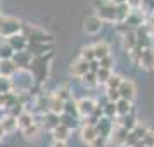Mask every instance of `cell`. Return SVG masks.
Masks as SVG:
<instances>
[{
  "label": "cell",
  "mask_w": 154,
  "mask_h": 147,
  "mask_svg": "<svg viewBox=\"0 0 154 147\" xmlns=\"http://www.w3.org/2000/svg\"><path fill=\"white\" fill-rule=\"evenodd\" d=\"M50 61H52V52L47 56H40V57H33L31 64H29L28 73L33 78V85L35 87H42L47 78H49V71H50Z\"/></svg>",
  "instance_id": "6da1fadb"
},
{
  "label": "cell",
  "mask_w": 154,
  "mask_h": 147,
  "mask_svg": "<svg viewBox=\"0 0 154 147\" xmlns=\"http://www.w3.org/2000/svg\"><path fill=\"white\" fill-rule=\"evenodd\" d=\"M21 35L28 40L29 45H52V42H54V38H52L50 33H47L45 29L38 28L35 24H26V23H23Z\"/></svg>",
  "instance_id": "7a4b0ae2"
},
{
  "label": "cell",
  "mask_w": 154,
  "mask_h": 147,
  "mask_svg": "<svg viewBox=\"0 0 154 147\" xmlns=\"http://www.w3.org/2000/svg\"><path fill=\"white\" fill-rule=\"evenodd\" d=\"M23 23L17 17L12 16H0V36L2 38H11V36L21 33Z\"/></svg>",
  "instance_id": "3957f363"
},
{
  "label": "cell",
  "mask_w": 154,
  "mask_h": 147,
  "mask_svg": "<svg viewBox=\"0 0 154 147\" xmlns=\"http://www.w3.org/2000/svg\"><path fill=\"white\" fill-rule=\"evenodd\" d=\"M97 17L100 21H107V23H116V5L109 2H102L100 7H99Z\"/></svg>",
  "instance_id": "277c9868"
},
{
  "label": "cell",
  "mask_w": 154,
  "mask_h": 147,
  "mask_svg": "<svg viewBox=\"0 0 154 147\" xmlns=\"http://www.w3.org/2000/svg\"><path fill=\"white\" fill-rule=\"evenodd\" d=\"M31 59H33V56L29 54L28 50H23V52H14V56H12L11 61L14 63L17 71H28L29 64H31Z\"/></svg>",
  "instance_id": "5b68a950"
},
{
  "label": "cell",
  "mask_w": 154,
  "mask_h": 147,
  "mask_svg": "<svg viewBox=\"0 0 154 147\" xmlns=\"http://www.w3.org/2000/svg\"><path fill=\"white\" fill-rule=\"evenodd\" d=\"M88 71H90V63H87V61L82 59V57L75 59V61L71 63V66H69L71 76H76V78H82L83 75H87Z\"/></svg>",
  "instance_id": "8992f818"
},
{
  "label": "cell",
  "mask_w": 154,
  "mask_h": 147,
  "mask_svg": "<svg viewBox=\"0 0 154 147\" xmlns=\"http://www.w3.org/2000/svg\"><path fill=\"white\" fill-rule=\"evenodd\" d=\"M118 93H119V99H125V100L132 102L133 99H135V93H137L135 83H133L132 80H123L118 88Z\"/></svg>",
  "instance_id": "52a82bcc"
},
{
  "label": "cell",
  "mask_w": 154,
  "mask_h": 147,
  "mask_svg": "<svg viewBox=\"0 0 154 147\" xmlns=\"http://www.w3.org/2000/svg\"><path fill=\"white\" fill-rule=\"evenodd\" d=\"M49 104H50V93H38L35 99V109H33V114H38V116H43L45 112H49Z\"/></svg>",
  "instance_id": "ba28073f"
},
{
  "label": "cell",
  "mask_w": 154,
  "mask_h": 147,
  "mask_svg": "<svg viewBox=\"0 0 154 147\" xmlns=\"http://www.w3.org/2000/svg\"><path fill=\"white\" fill-rule=\"evenodd\" d=\"M95 100H92V99L88 97H83L82 100H78L76 102V107H78V116H82V118H88L92 112H94V109H95Z\"/></svg>",
  "instance_id": "9c48e42d"
},
{
  "label": "cell",
  "mask_w": 154,
  "mask_h": 147,
  "mask_svg": "<svg viewBox=\"0 0 154 147\" xmlns=\"http://www.w3.org/2000/svg\"><path fill=\"white\" fill-rule=\"evenodd\" d=\"M139 64L147 71L154 69V49L152 47H149V49H142L140 57H139Z\"/></svg>",
  "instance_id": "30bf717a"
},
{
  "label": "cell",
  "mask_w": 154,
  "mask_h": 147,
  "mask_svg": "<svg viewBox=\"0 0 154 147\" xmlns=\"http://www.w3.org/2000/svg\"><path fill=\"white\" fill-rule=\"evenodd\" d=\"M36 123V116L33 114L31 111H28V109H24V111L17 116V128L19 130H26V128H29L31 125H35Z\"/></svg>",
  "instance_id": "8fae6325"
},
{
  "label": "cell",
  "mask_w": 154,
  "mask_h": 147,
  "mask_svg": "<svg viewBox=\"0 0 154 147\" xmlns=\"http://www.w3.org/2000/svg\"><path fill=\"white\" fill-rule=\"evenodd\" d=\"M7 43L11 45V49L14 50V52H23V50H28V40L21 35V33H17V35L11 36L7 38Z\"/></svg>",
  "instance_id": "7c38bea8"
},
{
  "label": "cell",
  "mask_w": 154,
  "mask_h": 147,
  "mask_svg": "<svg viewBox=\"0 0 154 147\" xmlns=\"http://www.w3.org/2000/svg\"><path fill=\"white\" fill-rule=\"evenodd\" d=\"M112 121L107 118H100L95 125V130H97V135L99 137H104V139H109L111 137V132H112Z\"/></svg>",
  "instance_id": "4fadbf2b"
},
{
  "label": "cell",
  "mask_w": 154,
  "mask_h": 147,
  "mask_svg": "<svg viewBox=\"0 0 154 147\" xmlns=\"http://www.w3.org/2000/svg\"><path fill=\"white\" fill-rule=\"evenodd\" d=\"M40 119H42V128L43 130H49V132H52V130H54L56 126H59V123H61L59 116L54 114V112H45L43 116H40Z\"/></svg>",
  "instance_id": "5bb4252c"
},
{
  "label": "cell",
  "mask_w": 154,
  "mask_h": 147,
  "mask_svg": "<svg viewBox=\"0 0 154 147\" xmlns=\"http://www.w3.org/2000/svg\"><path fill=\"white\" fill-rule=\"evenodd\" d=\"M80 135H82V140H83L85 144H90V142H94V140L99 137L95 126L88 125V123H83V125H82V128H80Z\"/></svg>",
  "instance_id": "9a60e30c"
},
{
  "label": "cell",
  "mask_w": 154,
  "mask_h": 147,
  "mask_svg": "<svg viewBox=\"0 0 154 147\" xmlns=\"http://www.w3.org/2000/svg\"><path fill=\"white\" fill-rule=\"evenodd\" d=\"M128 130H125L123 126H112V132H111V140L116 144V145H125L126 137H128Z\"/></svg>",
  "instance_id": "2e32d148"
},
{
  "label": "cell",
  "mask_w": 154,
  "mask_h": 147,
  "mask_svg": "<svg viewBox=\"0 0 154 147\" xmlns=\"http://www.w3.org/2000/svg\"><path fill=\"white\" fill-rule=\"evenodd\" d=\"M102 28V21L99 19L97 16H88L87 19H85V31L87 33H90V35H95L99 33Z\"/></svg>",
  "instance_id": "e0dca14e"
},
{
  "label": "cell",
  "mask_w": 154,
  "mask_h": 147,
  "mask_svg": "<svg viewBox=\"0 0 154 147\" xmlns=\"http://www.w3.org/2000/svg\"><path fill=\"white\" fill-rule=\"evenodd\" d=\"M0 125L4 128L5 135H7V133H14L16 130H17V118L9 116V114H4V116L0 118Z\"/></svg>",
  "instance_id": "ac0fdd59"
},
{
  "label": "cell",
  "mask_w": 154,
  "mask_h": 147,
  "mask_svg": "<svg viewBox=\"0 0 154 147\" xmlns=\"http://www.w3.org/2000/svg\"><path fill=\"white\" fill-rule=\"evenodd\" d=\"M94 47V56H95V61H100V59H104V57L111 56V49H109V45L106 42H97L92 45Z\"/></svg>",
  "instance_id": "d6986e66"
},
{
  "label": "cell",
  "mask_w": 154,
  "mask_h": 147,
  "mask_svg": "<svg viewBox=\"0 0 154 147\" xmlns=\"http://www.w3.org/2000/svg\"><path fill=\"white\" fill-rule=\"evenodd\" d=\"M69 135H71V130L66 128L64 125H61V123H59V126H56V128L52 130V137H54L56 142H64V144H66V140L69 139Z\"/></svg>",
  "instance_id": "ffe728a7"
},
{
  "label": "cell",
  "mask_w": 154,
  "mask_h": 147,
  "mask_svg": "<svg viewBox=\"0 0 154 147\" xmlns=\"http://www.w3.org/2000/svg\"><path fill=\"white\" fill-rule=\"evenodd\" d=\"M123 45H125V49L128 52L137 47V36H135V31L132 28H128L126 31H123Z\"/></svg>",
  "instance_id": "44dd1931"
},
{
  "label": "cell",
  "mask_w": 154,
  "mask_h": 147,
  "mask_svg": "<svg viewBox=\"0 0 154 147\" xmlns=\"http://www.w3.org/2000/svg\"><path fill=\"white\" fill-rule=\"evenodd\" d=\"M17 73V69H16L14 63L9 59V61H0V75L5 78H12Z\"/></svg>",
  "instance_id": "7402d4cb"
},
{
  "label": "cell",
  "mask_w": 154,
  "mask_h": 147,
  "mask_svg": "<svg viewBox=\"0 0 154 147\" xmlns=\"http://www.w3.org/2000/svg\"><path fill=\"white\" fill-rule=\"evenodd\" d=\"M64 111V102L54 93H50V104H49V112H54L57 116H61Z\"/></svg>",
  "instance_id": "603a6c76"
},
{
  "label": "cell",
  "mask_w": 154,
  "mask_h": 147,
  "mask_svg": "<svg viewBox=\"0 0 154 147\" xmlns=\"http://www.w3.org/2000/svg\"><path fill=\"white\" fill-rule=\"evenodd\" d=\"M28 52L33 57L47 56L52 52V45H28Z\"/></svg>",
  "instance_id": "cb8c5ba5"
},
{
  "label": "cell",
  "mask_w": 154,
  "mask_h": 147,
  "mask_svg": "<svg viewBox=\"0 0 154 147\" xmlns=\"http://www.w3.org/2000/svg\"><path fill=\"white\" fill-rule=\"evenodd\" d=\"M132 12V7L128 4H119L116 5V23H125L126 17Z\"/></svg>",
  "instance_id": "d4e9b609"
},
{
  "label": "cell",
  "mask_w": 154,
  "mask_h": 147,
  "mask_svg": "<svg viewBox=\"0 0 154 147\" xmlns=\"http://www.w3.org/2000/svg\"><path fill=\"white\" fill-rule=\"evenodd\" d=\"M133 109H132V102L130 100H125V99H119L116 102V116H126L130 114Z\"/></svg>",
  "instance_id": "484cf974"
},
{
  "label": "cell",
  "mask_w": 154,
  "mask_h": 147,
  "mask_svg": "<svg viewBox=\"0 0 154 147\" xmlns=\"http://www.w3.org/2000/svg\"><path fill=\"white\" fill-rule=\"evenodd\" d=\"M54 95H56V97H59L63 102H68V100H71V99H73V92H71V88L68 87V85H63V87H59V88L54 92Z\"/></svg>",
  "instance_id": "4316f807"
},
{
  "label": "cell",
  "mask_w": 154,
  "mask_h": 147,
  "mask_svg": "<svg viewBox=\"0 0 154 147\" xmlns=\"http://www.w3.org/2000/svg\"><path fill=\"white\" fill-rule=\"evenodd\" d=\"M59 119H61V125H64L66 128H69V130H75L78 126V118H75V116H69V114H61L59 116Z\"/></svg>",
  "instance_id": "83f0119b"
},
{
  "label": "cell",
  "mask_w": 154,
  "mask_h": 147,
  "mask_svg": "<svg viewBox=\"0 0 154 147\" xmlns=\"http://www.w3.org/2000/svg\"><path fill=\"white\" fill-rule=\"evenodd\" d=\"M14 56V50L11 49L7 42H0V61H9Z\"/></svg>",
  "instance_id": "f1b7e54d"
},
{
  "label": "cell",
  "mask_w": 154,
  "mask_h": 147,
  "mask_svg": "<svg viewBox=\"0 0 154 147\" xmlns=\"http://www.w3.org/2000/svg\"><path fill=\"white\" fill-rule=\"evenodd\" d=\"M9 92H14V83H12V78L0 76V95L9 93Z\"/></svg>",
  "instance_id": "f546056e"
},
{
  "label": "cell",
  "mask_w": 154,
  "mask_h": 147,
  "mask_svg": "<svg viewBox=\"0 0 154 147\" xmlns=\"http://www.w3.org/2000/svg\"><path fill=\"white\" fill-rule=\"evenodd\" d=\"M38 133H40V123H38V121H36L35 125H31L29 128L23 130V135H24L26 140H35L36 137H38Z\"/></svg>",
  "instance_id": "4dcf8cb0"
},
{
  "label": "cell",
  "mask_w": 154,
  "mask_h": 147,
  "mask_svg": "<svg viewBox=\"0 0 154 147\" xmlns=\"http://www.w3.org/2000/svg\"><path fill=\"white\" fill-rule=\"evenodd\" d=\"M64 114H69V116H75L78 118V107H76V100L75 99H71L68 102H64Z\"/></svg>",
  "instance_id": "1f68e13d"
},
{
  "label": "cell",
  "mask_w": 154,
  "mask_h": 147,
  "mask_svg": "<svg viewBox=\"0 0 154 147\" xmlns=\"http://www.w3.org/2000/svg\"><path fill=\"white\" fill-rule=\"evenodd\" d=\"M102 112H104V118L114 119L116 118V102H107L106 106H102Z\"/></svg>",
  "instance_id": "d6a6232c"
},
{
  "label": "cell",
  "mask_w": 154,
  "mask_h": 147,
  "mask_svg": "<svg viewBox=\"0 0 154 147\" xmlns=\"http://www.w3.org/2000/svg\"><path fill=\"white\" fill-rule=\"evenodd\" d=\"M82 81H83L85 87H88V88H94V87H97V78H95V73H92V71H88L87 75H83L82 76Z\"/></svg>",
  "instance_id": "836d02e7"
},
{
  "label": "cell",
  "mask_w": 154,
  "mask_h": 147,
  "mask_svg": "<svg viewBox=\"0 0 154 147\" xmlns=\"http://www.w3.org/2000/svg\"><path fill=\"white\" fill-rule=\"evenodd\" d=\"M111 69H104V68H99L95 71V78H97V83H106L109 78H111Z\"/></svg>",
  "instance_id": "e575fe53"
},
{
  "label": "cell",
  "mask_w": 154,
  "mask_h": 147,
  "mask_svg": "<svg viewBox=\"0 0 154 147\" xmlns=\"http://www.w3.org/2000/svg\"><path fill=\"white\" fill-rule=\"evenodd\" d=\"M121 81H123V78L118 76V75H111V78L106 81V87L107 88H112V90H118L119 85H121Z\"/></svg>",
  "instance_id": "d590c367"
},
{
  "label": "cell",
  "mask_w": 154,
  "mask_h": 147,
  "mask_svg": "<svg viewBox=\"0 0 154 147\" xmlns=\"http://www.w3.org/2000/svg\"><path fill=\"white\" fill-rule=\"evenodd\" d=\"M82 59H85L87 63H92V61H95V56H94V47L92 45H87L82 49Z\"/></svg>",
  "instance_id": "8d00e7d4"
},
{
  "label": "cell",
  "mask_w": 154,
  "mask_h": 147,
  "mask_svg": "<svg viewBox=\"0 0 154 147\" xmlns=\"http://www.w3.org/2000/svg\"><path fill=\"white\" fill-rule=\"evenodd\" d=\"M99 66L104 68V69H112V66H114L112 56H107V57H104V59H100V61H99Z\"/></svg>",
  "instance_id": "74e56055"
},
{
  "label": "cell",
  "mask_w": 154,
  "mask_h": 147,
  "mask_svg": "<svg viewBox=\"0 0 154 147\" xmlns=\"http://www.w3.org/2000/svg\"><path fill=\"white\" fill-rule=\"evenodd\" d=\"M140 142L144 144V147H147V145H154V132H151V130H149V132L146 133V137L140 140Z\"/></svg>",
  "instance_id": "f35d334b"
},
{
  "label": "cell",
  "mask_w": 154,
  "mask_h": 147,
  "mask_svg": "<svg viewBox=\"0 0 154 147\" xmlns=\"http://www.w3.org/2000/svg\"><path fill=\"white\" fill-rule=\"evenodd\" d=\"M107 99H109V102H118V100H119V93H118V90L107 88Z\"/></svg>",
  "instance_id": "ab89813d"
},
{
  "label": "cell",
  "mask_w": 154,
  "mask_h": 147,
  "mask_svg": "<svg viewBox=\"0 0 154 147\" xmlns=\"http://www.w3.org/2000/svg\"><path fill=\"white\" fill-rule=\"evenodd\" d=\"M106 140L107 139H104V137H97V139L94 140V142H90L88 145L90 147H106Z\"/></svg>",
  "instance_id": "60d3db41"
},
{
  "label": "cell",
  "mask_w": 154,
  "mask_h": 147,
  "mask_svg": "<svg viewBox=\"0 0 154 147\" xmlns=\"http://www.w3.org/2000/svg\"><path fill=\"white\" fill-rule=\"evenodd\" d=\"M50 147H66V144H64V142H56V140H54Z\"/></svg>",
  "instance_id": "b9f144b4"
},
{
  "label": "cell",
  "mask_w": 154,
  "mask_h": 147,
  "mask_svg": "<svg viewBox=\"0 0 154 147\" xmlns=\"http://www.w3.org/2000/svg\"><path fill=\"white\" fill-rule=\"evenodd\" d=\"M114 5H119V4H128V0H111Z\"/></svg>",
  "instance_id": "7bdbcfd3"
},
{
  "label": "cell",
  "mask_w": 154,
  "mask_h": 147,
  "mask_svg": "<svg viewBox=\"0 0 154 147\" xmlns=\"http://www.w3.org/2000/svg\"><path fill=\"white\" fill-rule=\"evenodd\" d=\"M4 135H5V132H4V128H2V125H0V139H2Z\"/></svg>",
  "instance_id": "ee69618b"
},
{
  "label": "cell",
  "mask_w": 154,
  "mask_h": 147,
  "mask_svg": "<svg viewBox=\"0 0 154 147\" xmlns=\"http://www.w3.org/2000/svg\"><path fill=\"white\" fill-rule=\"evenodd\" d=\"M0 111H2V95H0Z\"/></svg>",
  "instance_id": "f6af8a7d"
},
{
  "label": "cell",
  "mask_w": 154,
  "mask_h": 147,
  "mask_svg": "<svg viewBox=\"0 0 154 147\" xmlns=\"http://www.w3.org/2000/svg\"><path fill=\"white\" fill-rule=\"evenodd\" d=\"M147 147H154V145H147Z\"/></svg>",
  "instance_id": "bcb514c9"
},
{
  "label": "cell",
  "mask_w": 154,
  "mask_h": 147,
  "mask_svg": "<svg viewBox=\"0 0 154 147\" xmlns=\"http://www.w3.org/2000/svg\"><path fill=\"white\" fill-rule=\"evenodd\" d=\"M0 76H2V75H0Z\"/></svg>",
  "instance_id": "7dc6e473"
},
{
  "label": "cell",
  "mask_w": 154,
  "mask_h": 147,
  "mask_svg": "<svg viewBox=\"0 0 154 147\" xmlns=\"http://www.w3.org/2000/svg\"><path fill=\"white\" fill-rule=\"evenodd\" d=\"M0 16H2V14H0Z\"/></svg>",
  "instance_id": "c3c4849f"
}]
</instances>
